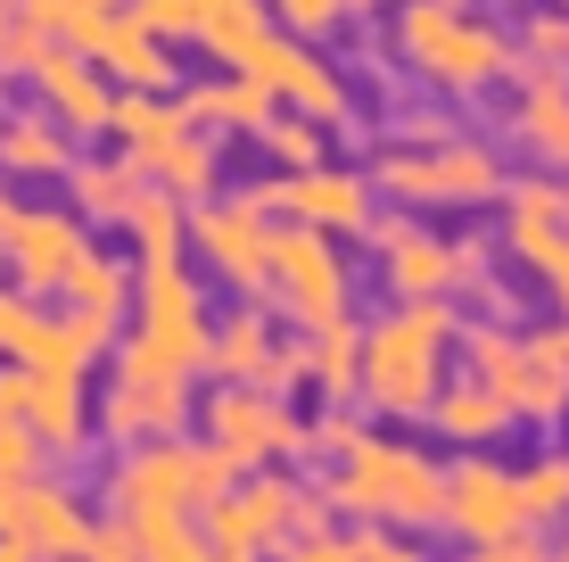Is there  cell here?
<instances>
[{"mask_svg":"<svg viewBox=\"0 0 569 562\" xmlns=\"http://www.w3.org/2000/svg\"><path fill=\"white\" fill-rule=\"evenodd\" d=\"M455 298H397L380 323L363 332V373H356V397L388 422H421L429 397L446 381V356H455Z\"/></svg>","mask_w":569,"mask_h":562,"instance_id":"obj_1","label":"cell"},{"mask_svg":"<svg viewBox=\"0 0 569 562\" xmlns=\"http://www.w3.org/2000/svg\"><path fill=\"white\" fill-rule=\"evenodd\" d=\"M397 58L421 75V83L455 91H496L520 75V42H503V26H487L479 9H462V0H405L397 17Z\"/></svg>","mask_w":569,"mask_h":562,"instance_id":"obj_2","label":"cell"},{"mask_svg":"<svg viewBox=\"0 0 569 562\" xmlns=\"http://www.w3.org/2000/svg\"><path fill=\"white\" fill-rule=\"evenodd\" d=\"M330 513L380 521V530H438L446 521V472L413 438H356L330 480Z\"/></svg>","mask_w":569,"mask_h":562,"instance_id":"obj_3","label":"cell"},{"mask_svg":"<svg viewBox=\"0 0 569 562\" xmlns=\"http://www.w3.org/2000/svg\"><path fill=\"white\" fill-rule=\"evenodd\" d=\"M108 132L141 158V174L157 190H173L182 207L214 199V183H223V158H214V132L190 125L182 100H166V91H116L108 100Z\"/></svg>","mask_w":569,"mask_h":562,"instance_id":"obj_4","label":"cell"},{"mask_svg":"<svg viewBox=\"0 0 569 562\" xmlns=\"http://www.w3.org/2000/svg\"><path fill=\"white\" fill-rule=\"evenodd\" d=\"M371 190L405 199L413 216H455V207L503 199V158L479 149V141H462V132H446V141H405V149H388V158L371 166Z\"/></svg>","mask_w":569,"mask_h":562,"instance_id":"obj_5","label":"cell"},{"mask_svg":"<svg viewBox=\"0 0 569 562\" xmlns=\"http://www.w3.org/2000/svg\"><path fill=\"white\" fill-rule=\"evenodd\" d=\"M231 463L207 447V438H141V447H124L116 455V472H108V513H199L207 496H223L231 489Z\"/></svg>","mask_w":569,"mask_h":562,"instance_id":"obj_6","label":"cell"},{"mask_svg":"<svg viewBox=\"0 0 569 562\" xmlns=\"http://www.w3.org/2000/svg\"><path fill=\"white\" fill-rule=\"evenodd\" d=\"M462 339V373H479L487 390L512 405V422H537V431H561L569 422V364H553L545 347H528L503 323H470Z\"/></svg>","mask_w":569,"mask_h":562,"instance_id":"obj_7","label":"cell"},{"mask_svg":"<svg viewBox=\"0 0 569 562\" xmlns=\"http://www.w3.org/2000/svg\"><path fill=\"white\" fill-rule=\"evenodd\" d=\"M190 381L199 373H182V364H166V356H149V347H116V373H108V397L91 405V422L116 438V447H141V438H173L190 422Z\"/></svg>","mask_w":569,"mask_h":562,"instance_id":"obj_8","label":"cell"},{"mask_svg":"<svg viewBox=\"0 0 569 562\" xmlns=\"http://www.w3.org/2000/svg\"><path fill=\"white\" fill-rule=\"evenodd\" d=\"M371 257H380L388 298H455V289H487V248L479 240H438L421 216L380 224L371 216Z\"/></svg>","mask_w":569,"mask_h":562,"instance_id":"obj_9","label":"cell"},{"mask_svg":"<svg viewBox=\"0 0 569 562\" xmlns=\"http://www.w3.org/2000/svg\"><path fill=\"white\" fill-rule=\"evenodd\" d=\"M207 332H214V315H207V298H199L182 257L132 265V347L182 364V373H207Z\"/></svg>","mask_w":569,"mask_h":562,"instance_id":"obj_10","label":"cell"},{"mask_svg":"<svg viewBox=\"0 0 569 562\" xmlns=\"http://www.w3.org/2000/svg\"><path fill=\"white\" fill-rule=\"evenodd\" d=\"M207 447L231 463V472H264V463H289L306 455V414L272 390H248V381H223L207 397Z\"/></svg>","mask_w":569,"mask_h":562,"instance_id":"obj_11","label":"cell"},{"mask_svg":"<svg viewBox=\"0 0 569 562\" xmlns=\"http://www.w3.org/2000/svg\"><path fill=\"white\" fill-rule=\"evenodd\" d=\"M298 496H306L298 480L264 463V472H240L223 496H207L199 530H207V546L223 554V562H264L289 530H298Z\"/></svg>","mask_w":569,"mask_h":562,"instance_id":"obj_12","label":"cell"},{"mask_svg":"<svg viewBox=\"0 0 569 562\" xmlns=\"http://www.w3.org/2000/svg\"><path fill=\"white\" fill-rule=\"evenodd\" d=\"M272 306H289L298 315V332H322V323L347 315V298H356V282H347V257L330 231L313 224H272Z\"/></svg>","mask_w":569,"mask_h":562,"instance_id":"obj_13","label":"cell"},{"mask_svg":"<svg viewBox=\"0 0 569 562\" xmlns=\"http://www.w3.org/2000/svg\"><path fill=\"white\" fill-rule=\"evenodd\" d=\"M190 248H199V265L214 282H231L240 298H264L272 282V216L257 199H199L190 207Z\"/></svg>","mask_w":569,"mask_h":562,"instance_id":"obj_14","label":"cell"},{"mask_svg":"<svg viewBox=\"0 0 569 562\" xmlns=\"http://www.w3.org/2000/svg\"><path fill=\"white\" fill-rule=\"evenodd\" d=\"M248 199L264 216H289V224H313L330 240H363L371 231V174H347V166H306V174H264Z\"/></svg>","mask_w":569,"mask_h":562,"instance_id":"obj_15","label":"cell"},{"mask_svg":"<svg viewBox=\"0 0 569 562\" xmlns=\"http://www.w3.org/2000/svg\"><path fill=\"white\" fill-rule=\"evenodd\" d=\"M240 67L257 75V83H264L281 108L313 116V125H347V83L330 75V58L313 50V42H298V33L264 26L257 42H248V58H240Z\"/></svg>","mask_w":569,"mask_h":562,"instance_id":"obj_16","label":"cell"},{"mask_svg":"<svg viewBox=\"0 0 569 562\" xmlns=\"http://www.w3.org/2000/svg\"><path fill=\"white\" fill-rule=\"evenodd\" d=\"M83 248L91 240H83V216H74V207H17V216L0 224V265L17 274L26 298H58Z\"/></svg>","mask_w":569,"mask_h":562,"instance_id":"obj_17","label":"cell"},{"mask_svg":"<svg viewBox=\"0 0 569 562\" xmlns=\"http://www.w3.org/2000/svg\"><path fill=\"white\" fill-rule=\"evenodd\" d=\"M503 248L545 282V298L569 315V224L553 216V174L537 183H503Z\"/></svg>","mask_w":569,"mask_h":562,"instance_id":"obj_18","label":"cell"},{"mask_svg":"<svg viewBox=\"0 0 569 562\" xmlns=\"http://www.w3.org/2000/svg\"><path fill=\"white\" fill-rule=\"evenodd\" d=\"M438 530H455L462 546H496V538H520L528 513H520V480L503 472V463L487 455H462L455 472H446V521Z\"/></svg>","mask_w":569,"mask_h":562,"instance_id":"obj_19","label":"cell"},{"mask_svg":"<svg viewBox=\"0 0 569 562\" xmlns=\"http://www.w3.org/2000/svg\"><path fill=\"white\" fill-rule=\"evenodd\" d=\"M26 83H33V100H42L67 132H108V100H116V83L100 67H91L83 50H67V42H42L26 58Z\"/></svg>","mask_w":569,"mask_h":562,"instance_id":"obj_20","label":"cell"},{"mask_svg":"<svg viewBox=\"0 0 569 562\" xmlns=\"http://www.w3.org/2000/svg\"><path fill=\"white\" fill-rule=\"evenodd\" d=\"M58 298H67V315L83 323V339L108 356V347L124 339V315H132V265L116 257V248H83Z\"/></svg>","mask_w":569,"mask_h":562,"instance_id":"obj_21","label":"cell"},{"mask_svg":"<svg viewBox=\"0 0 569 562\" xmlns=\"http://www.w3.org/2000/svg\"><path fill=\"white\" fill-rule=\"evenodd\" d=\"M17 373H26L17 414L33 422L42 455H83V438H91V373H33V364H17Z\"/></svg>","mask_w":569,"mask_h":562,"instance_id":"obj_22","label":"cell"},{"mask_svg":"<svg viewBox=\"0 0 569 562\" xmlns=\"http://www.w3.org/2000/svg\"><path fill=\"white\" fill-rule=\"evenodd\" d=\"M9 530L26 538L33 554H83V538H91V513H83V496H74L67 480L33 472L26 489H17V521H9Z\"/></svg>","mask_w":569,"mask_h":562,"instance_id":"obj_23","label":"cell"},{"mask_svg":"<svg viewBox=\"0 0 569 562\" xmlns=\"http://www.w3.org/2000/svg\"><path fill=\"white\" fill-rule=\"evenodd\" d=\"M272 356H281L272 306H231V315L207 332V373H214V381H248V390H272Z\"/></svg>","mask_w":569,"mask_h":562,"instance_id":"obj_24","label":"cell"},{"mask_svg":"<svg viewBox=\"0 0 569 562\" xmlns=\"http://www.w3.org/2000/svg\"><path fill=\"white\" fill-rule=\"evenodd\" d=\"M512 132L528 141V158H537V166L569 174V75H561V67H528V75H520Z\"/></svg>","mask_w":569,"mask_h":562,"instance_id":"obj_25","label":"cell"},{"mask_svg":"<svg viewBox=\"0 0 569 562\" xmlns=\"http://www.w3.org/2000/svg\"><path fill=\"white\" fill-rule=\"evenodd\" d=\"M421 422H429L438 438H455V447H487V438H503V431H512V405L487 390L479 373H446Z\"/></svg>","mask_w":569,"mask_h":562,"instance_id":"obj_26","label":"cell"},{"mask_svg":"<svg viewBox=\"0 0 569 562\" xmlns=\"http://www.w3.org/2000/svg\"><path fill=\"white\" fill-rule=\"evenodd\" d=\"M74 166V132L58 125L50 108H0V174H9V183H33V174H67Z\"/></svg>","mask_w":569,"mask_h":562,"instance_id":"obj_27","label":"cell"},{"mask_svg":"<svg viewBox=\"0 0 569 562\" xmlns=\"http://www.w3.org/2000/svg\"><path fill=\"white\" fill-rule=\"evenodd\" d=\"M58 183H67V199H74L83 224H124V207L149 190V174H141L132 149H116V158H74Z\"/></svg>","mask_w":569,"mask_h":562,"instance_id":"obj_28","label":"cell"},{"mask_svg":"<svg viewBox=\"0 0 569 562\" xmlns=\"http://www.w3.org/2000/svg\"><path fill=\"white\" fill-rule=\"evenodd\" d=\"M272 108H281V100H272V91H264L248 67H231L223 83L182 91V116H190V125H207V132H264Z\"/></svg>","mask_w":569,"mask_h":562,"instance_id":"obj_29","label":"cell"},{"mask_svg":"<svg viewBox=\"0 0 569 562\" xmlns=\"http://www.w3.org/2000/svg\"><path fill=\"white\" fill-rule=\"evenodd\" d=\"M356 373H363V323L356 315L306 332V390L322 405H356Z\"/></svg>","mask_w":569,"mask_h":562,"instance_id":"obj_30","label":"cell"},{"mask_svg":"<svg viewBox=\"0 0 569 562\" xmlns=\"http://www.w3.org/2000/svg\"><path fill=\"white\" fill-rule=\"evenodd\" d=\"M272 26L264 17V0H190V33L182 42H199L207 58H223V67H240L248 42Z\"/></svg>","mask_w":569,"mask_h":562,"instance_id":"obj_31","label":"cell"},{"mask_svg":"<svg viewBox=\"0 0 569 562\" xmlns=\"http://www.w3.org/2000/svg\"><path fill=\"white\" fill-rule=\"evenodd\" d=\"M9 364H33V373H91L100 364V347L83 339V323L67 315V306H33V323H26V339H17V356Z\"/></svg>","mask_w":569,"mask_h":562,"instance_id":"obj_32","label":"cell"},{"mask_svg":"<svg viewBox=\"0 0 569 562\" xmlns=\"http://www.w3.org/2000/svg\"><path fill=\"white\" fill-rule=\"evenodd\" d=\"M124 231H132V265H149V257H190V207L173 199V190H157V183L124 207Z\"/></svg>","mask_w":569,"mask_h":562,"instance_id":"obj_33","label":"cell"},{"mask_svg":"<svg viewBox=\"0 0 569 562\" xmlns=\"http://www.w3.org/2000/svg\"><path fill=\"white\" fill-rule=\"evenodd\" d=\"M116 521H124V513H116ZM124 530H132V546H141V562H223L207 546L199 513H132Z\"/></svg>","mask_w":569,"mask_h":562,"instance_id":"obj_34","label":"cell"},{"mask_svg":"<svg viewBox=\"0 0 569 562\" xmlns=\"http://www.w3.org/2000/svg\"><path fill=\"white\" fill-rule=\"evenodd\" d=\"M257 141L272 149V174H306V166H330V125H313V116H272V125L257 132Z\"/></svg>","mask_w":569,"mask_h":562,"instance_id":"obj_35","label":"cell"},{"mask_svg":"<svg viewBox=\"0 0 569 562\" xmlns=\"http://www.w3.org/2000/svg\"><path fill=\"white\" fill-rule=\"evenodd\" d=\"M520 480V513H528V530L537 521H561V505H569V455H537L528 472H512Z\"/></svg>","mask_w":569,"mask_h":562,"instance_id":"obj_36","label":"cell"},{"mask_svg":"<svg viewBox=\"0 0 569 562\" xmlns=\"http://www.w3.org/2000/svg\"><path fill=\"white\" fill-rule=\"evenodd\" d=\"M264 17L281 33H298V42H322V33L347 26V0H264Z\"/></svg>","mask_w":569,"mask_h":562,"instance_id":"obj_37","label":"cell"},{"mask_svg":"<svg viewBox=\"0 0 569 562\" xmlns=\"http://www.w3.org/2000/svg\"><path fill=\"white\" fill-rule=\"evenodd\" d=\"M356 438H363V422L347 414V405H322V414L306 422V455H347Z\"/></svg>","mask_w":569,"mask_h":562,"instance_id":"obj_38","label":"cell"},{"mask_svg":"<svg viewBox=\"0 0 569 562\" xmlns=\"http://www.w3.org/2000/svg\"><path fill=\"white\" fill-rule=\"evenodd\" d=\"M42 438H33V422L26 414H17V422H0V472H9V480H26V472H42Z\"/></svg>","mask_w":569,"mask_h":562,"instance_id":"obj_39","label":"cell"},{"mask_svg":"<svg viewBox=\"0 0 569 562\" xmlns=\"http://www.w3.org/2000/svg\"><path fill=\"white\" fill-rule=\"evenodd\" d=\"M520 42H528V58H537V67H561V75H569V9H545Z\"/></svg>","mask_w":569,"mask_h":562,"instance_id":"obj_40","label":"cell"},{"mask_svg":"<svg viewBox=\"0 0 569 562\" xmlns=\"http://www.w3.org/2000/svg\"><path fill=\"white\" fill-rule=\"evenodd\" d=\"M356 562H429L413 546V530H380V521H363V538H356Z\"/></svg>","mask_w":569,"mask_h":562,"instance_id":"obj_41","label":"cell"},{"mask_svg":"<svg viewBox=\"0 0 569 562\" xmlns=\"http://www.w3.org/2000/svg\"><path fill=\"white\" fill-rule=\"evenodd\" d=\"M124 9L141 17L157 42H182V33H190V0H124Z\"/></svg>","mask_w":569,"mask_h":562,"instance_id":"obj_42","label":"cell"},{"mask_svg":"<svg viewBox=\"0 0 569 562\" xmlns=\"http://www.w3.org/2000/svg\"><path fill=\"white\" fill-rule=\"evenodd\" d=\"M83 562H141V546H132V530L124 521H91V538H83Z\"/></svg>","mask_w":569,"mask_h":562,"instance_id":"obj_43","label":"cell"},{"mask_svg":"<svg viewBox=\"0 0 569 562\" xmlns=\"http://www.w3.org/2000/svg\"><path fill=\"white\" fill-rule=\"evenodd\" d=\"M26 323H33V298H26V289H0V356H17Z\"/></svg>","mask_w":569,"mask_h":562,"instance_id":"obj_44","label":"cell"},{"mask_svg":"<svg viewBox=\"0 0 569 562\" xmlns=\"http://www.w3.org/2000/svg\"><path fill=\"white\" fill-rule=\"evenodd\" d=\"M520 554H528V530L520 538H496V546H470L462 562H520Z\"/></svg>","mask_w":569,"mask_h":562,"instance_id":"obj_45","label":"cell"},{"mask_svg":"<svg viewBox=\"0 0 569 562\" xmlns=\"http://www.w3.org/2000/svg\"><path fill=\"white\" fill-rule=\"evenodd\" d=\"M446 132H455L446 116H413V125H405V141H446Z\"/></svg>","mask_w":569,"mask_h":562,"instance_id":"obj_46","label":"cell"},{"mask_svg":"<svg viewBox=\"0 0 569 562\" xmlns=\"http://www.w3.org/2000/svg\"><path fill=\"white\" fill-rule=\"evenodd\" d=\"M0 562H42V554H33L26 538H17V530H0Z\"/></svg>","mask_w":569,"mask_h":562,"instance_id":"obj_47","label":"cell"},{"mask_svg":"<svg viewBox=\"0 0 569 562\" xmlns=\"http://www.w3.org/2000/svg\"><path fill=\"white\" fill-rule=\"evenodd\" d=\"M553 216L569 224V174H561V183H553Z\"/></svg>","mask_w":569,"mask_h":562,"instance_id":"obj_48","label":"cell"},{"mask_svg":"<svg viewBox=\"0 0 569 562\" xmlns=\"http://www.w3.org/2000/svg\"><path fill=\"white\" fill-rule=\"evenodd\" d=\"M356 9H363V17H371V9H388V0H347V17H356Z\"/></svg>","mask_w":569,"mask_h":562,"instance_id":"obj_49","label":"cell"},{"mask_svg":"<svg viewBox=\"0 0 569 562\" xmlns=\"http://www.w3.org/2000/svg\"><path fill=\"white\" fill-rule=\"evenodd\" d=\"M9 216H17V199H9V190H0V224H9Z\"/></svg>","mask_w":569,"mask_h":562,"instance_id":"obj_50","label":"cell"},{"mask_svg":"<svg viewBox=\"0 0 569 562\" xmlns=\"http://www.w3.org/2000/svg\"><path fill=\"white\" fill-rule=\"evenodd\" d=\"M553 530H561V546H569V505H561V521H553Z\"/></svg>","mask_w":569,"mask_h":562,"instance_id":"obj_51","label":"cell"},{"mask_svg":"<svg viewBox=\"0 0 569 562\" xmlns=\"http://www.w3.org/2000/svg\"><path fill=\"white\" fill-rule=\"evenodd\" d=\"M520 562H553V554H545V546H528V554H520Z\"/></svg>","mask_w":569,"mask_h":562,"instance_id":"obj_52","label":"cell"},{"mask_svg":"<svg viewBox=\"0 0 569 562\" xmlns=\"http://www.w3.org/2000/svg\"><path fill=\"white\" fill-rule=\"evenodd\" d=\"M42 562H83V554H42Z\"/></svg>","mask_w":569,"mask_h":562,"instance_id":"obj_53","label":"cell"},{"mask_svg":"<svg viewBox=\"0 0 569 562\" xmlns=\"http://www.w3.org/2000/svg\"><path fill=\"white\" fill-rule=\"evenodd\" d=\"M91 9H124V0H91Z\"/></svg>","mask_w":569,"mask_h":562,"instance_id":"obj_54","label":"cell"},{"mask_svg":"<svg viewBox=\"0 0 569 562\" xmlns=\"http://www.w3.org/2000/svg\"><path fill=\"white\" fill-rule=\"evenodd\" d=\"M0 26H9V0H0Z\"/></svg>","mask_w":569,"mask_h":562,"instance_id":"obj_55","label":"cell"},{"mask_svg":"<svg viewBox=\"0 0 569 562\" xmlns=\"http://www.w3.org/2000/svg\"><path fill=\"white\" fill-rule=\"evenodd\" d=\"M553 562H569V546H561V554H553Z\"/></svg>","mask_w":569,"mask_h":562,"instance_id":"obj_56","label":"cell"},{"mask_svg":"<svg viewBox=\"0 0 569 562\" xmlns=\"http://www.w3.org/2000/svg\"><path fill=\"white\" fill-rule=\"evenodd\" d=\"M553 9H569V0H553Z\"/></svg>","mask_w":569,"mask_h":562,"instance_id":"obj_57","label":"cell"}]
</instances>
